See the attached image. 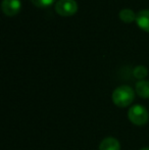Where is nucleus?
<instances>
[{
	"label": "nucleus",
	"mask_w": 149,
	"mask_h": 150,
	"mask_svg": "<svg viewBox=\"0 0 149 150\" xmlns=\"http://www.w3.org/2000/svg\"><path fill=\"white\" fill-rule=\"evenodd\" d=\"M135 98V93L130 86H119L112 92V101L117 106H129Z\"/></svg>",
	"instance_id": "nucleus-1"
},
{
	"label": "nucleus",
	"mask_w": 149,
	"mask_h": 150,
	"mask_svg": "<svg viewBox=\"0 0 149 150\" xmlns=\"http://www.w3.org/2000/svg\"><path fill=\"white\" fill-rule=\"evenodd\" d=\"M148 111L143 105H134L128 111V117L136 126H143L148 122Z\"/></svg>",
	"instance_id": "nucleus-2"
},
{
	"label": "nucleus",
	"mask_w": 149,
	"mask_h": 150,
	"mask_svg": "<svg viewBox=\"0 0 149 150\" xmlns=\"http://www.w3.org/2000/svg\"><path fill=\"white\" fill-rule=\"evenodd\" d=\"M55 11L61 16H74L78 11V4L75 0H58L55 4Z\"/></svg>",
	"instance_id": "nucleus-3"
},
{
	"label": "nucleus",
	"mask_w": 149,
	"mask_h": 150,
	"mask_svg": "<svg viewBox=\"0 0 149 150\" xmlns=\"http://www.w3.org/2000/svg\"><path fill=\"white\" fill-rule=\"evenodd\" d=\"M20 0H2L1 8L2 11L7 16H13L18 14L20 10Z\"/></svg>",
	"instance_id": "nucleus-4"
},
{
	"label": "nucleus",
	"mask_w": 149,
	"mask_h": 150,
	"mask_svg": "<svg viewBox=\"0 0 149 150\" xmlns=\"http://www.w3.org/2000/svg\"><path fill=\"white\" fill-rule=\"evenodd\" d=\"M136 23L140 29L149 33V9L140 10L137 13Z\"/></svg>",
	"instance_id": "nucleus-5"
},
{
	"label": "nucleus",
	"mask_w": 149,
	"mask_h": 150,
	"mask_svg": "<svg viewBox=\"0 0 149 150\" xmlns=\"http://www.w3.org/2000/svg\"><path fill=\"white\" fill-rule=\"evenodd\" d=\"M99 150H121L119 140L112 137L104 138L99 144Z\"/></svg>",
	"instance_id": "nucleus-6"
},
{
	"label": "nucleus",
	"mask_w": 149,
	"mask_h": 150,
	"mask_svg": "<svg viewBox=\"0 0 149 150\" xmlns=\"http://www.w3.org/2000/svg\"><path fill=\"white\" fill-rule=\"evenodd\" d=\"M136 92L142 98H149V81L142 80L136 84Z\"/></svg>",
	"instance_id": "nucleus-7"
},
{
	"label": "nucleus",
	"mask_w": 149,
	"mask_h": 150,
	"mask_svg": "<svg viewBox=\"0 0 149 150\" xmlns=\"http://www.w3.org/2000/svg\"><path fill=\"white\" fill-rule=\"evenodd\" d=\"M136 18H137V14L129 8H125V9H121L119 11V18L126 24L133 23L134 21L136 22Z\"/></svg>",
	"instance_id": "nucleus-8"
},
{
	"label": "nucleus",
	"mask_w": 149,
	"mask_h": 150,
	"mask_svg": "<svg viewBox=\"0 0 149 150\" xmlns=\"http://www.w3.org/2000/svg\"><path fill=\"white\" fill-rule=\"evenodd\" d=\"M133 75H134V77H135L136 79H139V80H141V81H142L144 78L147 77L148 69H146L145 67H143V65H138V67H136L135 69H134Z\"/></svg>",
	"instance_id": "nucleus-9"
},
{
	"label": "nucleus",
	"mask_w": 149,
	"mask_h": 150,
	"mask_svg": "<svg viewBox=\"0 0 149 150\" xmlns=\"http://www.w3.org/2000/svg\"><path fill=\"white\" fill-rule=\"evenodd\" d=\"M31 1L37 7H47V6L51 5L55 0H31Z\"/></svg>",
	"instance_id": "nucleus-10"
},
{
	"label": "nucleus",
	"mask_w": 149,
	"mask_h": 150,
	"mask_svg": "<svg viewBox=\"0 0 149 150\" xmlns=\"http://www.w3.org/2000/svg\"><path fill=\"white\" fill-rule=\"evenodd\" d=\"M141 150H149V147H145V148H142Z\"/></svg>",
	"instance_id": "nucleus-11"
}]
</instances>
